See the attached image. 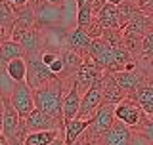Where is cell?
<instances>
[{
  "instance_id": "obj_1",
  "label": "cell",
  "mask_w": 153,
  "mask_h": 145,
  "mask_svg": "<svg viewBox=\"0 0 153 145\" xmlns=\"http://www.w3.org/2000/svg\"><path fill=\"white\" fill-rule=\"evenodd\" d=\"M73 82V80H71ZM67 80H61L59 76L40 84L38 88L33 90L35 95V107L48 113L50 117H54L57 120H63V95L67 86L71 84Z\"/></svg>"
},
{
  "instance_id": "obj_2",
  "label": "cell",
  "mask_w": 153,
  "mask_h": 145,
  "mask_svg": "<svg viewBox=\"0 0 153 145\" xmlns=\"http://www.w3.org/2000/svg\"><path fill=\"white\" fill-rule=\"evenodd\" d=\"M113 122H115V105L102 103L98 107V111L92 115L88 128L84 130V134L80 138H84L86 141L94 145H102V139L109 132V128L113 126Z\"/></svg>"
},
{
  "instance_id": "obj_3",
  "label": "cell",
  "mask_w": 153,
  "mask_h": 145,
  "mask_svg": "<svg viewBox=\"0 0 153 145\" xmlns=\"http://www.w3.org/2000/svg\"><path fill=\"white\" fill-rule=\"evenodd\" d=\"M27 61V78L25 82L29 86H31L33 90L38 88L40 84H44V82L56 78V75L52 72L48 67L42 63L40 59V52H33V54H25L23 55Z\"/></svg>"
},
{
  "instance_id": "obj_4",
  "label": "cell",
  "mask_w": 153,
  "mask_h": 145,
  "mask_svg": "<svg viewBox=\"0 0 153 145\" xmlns=\"http://www.w3.org/2000/svg\"><path fill=\"white\" fill-rule=\"evenodd\" d=\"M146 117L147 115L143 113V109L132 98H128V95L115 105V120H121L123 124H126V126L132 128V130H136L140 126Z\"/></svg>"
},
{
  "instance_id": "obj_5",
  "label": "cell",
  "mask_w": 153,
  "mask_h": 145,
  "mask_svg": "<svg viewBox=\"0 0 153 145\" xmlns=\"http://www.w3.org/2000/svg\"><path fill=\"white\" fill-rule=\"evenodd\" d=\"M10 101H12L13 109L19 113L21 118H27V115L35 109V95H33V88L23 82H16V88H13L12 95H10Z\"/></svg>"
},
{
  "instance_id": "obj_6",
  "label": "cell",
  "mask_w": 153,
  "mask_h": 145,
  "mask_svg": "<svg viewBox=\"0 0 153 145\" xmlns=\"http://www.w3.org/2000/svg\"><path fill=\"white\" fill-rule=\"evenodd\" d=\"M103 72L105 71L96 63L90 55L84 57L82 65L79 67V71H76V75H75V82H76V86H79V92H80V94H84V92L88 90L94 82H98L100 78H102Z\"/></svg>"
},
{
  "instance_id": "obj_7",
  "label": "cell",
  "mask_w": 153,
  "mask_h": 145,
  "mask_svg": "<svg viewBox=\"0 0 153 145\" xmlns=\"http://www.w3.org/2000/svg\"><path fill=\"white\" fill-rule=\"evenodd\" d=\"M102 103H103V94H102V78H100L80 95V107L76 118H92V115L98 111Z\"/></svg>"
},
{
  "instance_id": "obj_8",
  "label": "cell",
  "mask_w": 153,
  "mask_h": 145,
  "mask_svg": "<svg viewBox=\"0 0 153 145\" xmlns=\"http://www.w3.org/2000/svg\"><path fill=\"white\" fill-rule=\"evenodd\" d=\"M111 75H113V78L119 82V86L124 90V94L130 95L132 92H136L138 86H142L143 82H147L149 71L138 65V69H134V71H115Z\"/></svg>"
},
{
  "instance_id": "obj_9",
  "label": "cell",
  "mask_w": 153,
  "mask_h": 145,
  "mask_svg": "<svg viewBox=\"0 0 153 145\" xmlns=\"http://www.w3.org/2000/svg\"><path fill=\"white\" fill-rule=\"evenodd\" d=\"M25 124H27V132H40V130H59L65 126L63 120H57L54 117H50L48 113L40 109H33L31 113L27 115L25 118Z\"/></svg>"
},
{
  "instance_id": "obj_10",
  "label": "cell",
  "mask_w": 153,
  "mask_h": 145,
  "mask_svg": "<svg viewBox=\"0 0 153 145\" xmlns=\"http://www.w3.org/2000/svg\"><path fill=\"white\" fill-rule=\"evenodd\" d=\"M149 29H151L149 16L143 13V12H138L121 31H123V38H136V40H142V38L147 35Z\"/></svg>"
},
{
  "instance_id": "obj_11",
  "label": "cell",
  "mask_w": 153,
  "mask_h": 145,
  "mask_svg": "<svg viewBox=\"0 0 153 145\" xmlns=\"http://www.w3.org/2000/svg\"><path fill=\"white\" fill-rule=\"evenodd\" d=\"M65 46L71 48V50L82 54L84 57H88L90 54V46H92V38L84 33V29L80 27H73L67 31V36H65Z\"/></svg>"
},
{
  "instance_id": "obj_12",
  "label": "cell",
  "mask_w": 153,
  "mask_h": 145,
  "mask_svg": "<svg viewBox=\"0 0 153 145\" xmlns=\"http://www.w3.org/2000/svg\"><path fill=\"white\" fill-rule=\"evenodd\" d=\"M102 145H132V128H128L121 120H115L109 132L103 136Z\"/></svg>"
},
{
  "instance_id": "obj_13",
  "label": "cell",
  "mask_w": 153,
  "mask_h": 145,
  "mask_svg": "<svg viewBox=\"0 0 153 145\" xmlns=\"http://www.w3.org/2000/svg\"><path fill=\"white\" fill-rule=\"evenodd\" d=\"M80 92H79V86L73 78L69 86L65 90V95H63V122H69L73 120L76 115H79V107H80Z\"/></svg>"
},
{
  "instance_id": "obj_14",
  "label": "cell",
  "mask_w": 153,
  "mask_h": 145,
  "mask_svg": "<svg viewBox=\"0 0 153 145\" xmlns=\"http://www.w3.org/2000/svg\"><path fill=\"white\" fill-rule=\"evenodd\" d=\"M21 117L16 109H13L10 98H4V124H2V136L8 138V141H12L17 136L19 124H21Z\"/></svg>"
},
{
  "instance_id": "obj_15",
  "label": "cell",
  "mask_w": 153,
  "mask_h": 145,
  "mask_svg": "<svg viewBox=\"0 0 153 145\" xmlns=\"http://www.w3.org/2000/svg\"><path fill=\"white\" fill-rule=\"evenodd\" d=\"M102 94H103V103H109V105H117L119 101H123L126 98L124 90L119 86V82L113 78L111 72L105 71L103 76H102Z\"/></svg>"
},
{
  "instance_id": "obj_16",
  "label": "cell",
  "mask_w": 153,
  "mask_h": 145,
  "mask_svg": "<svg viewBox=\"0 0 153 145\" xmlns=\"http://www.w3.org/2000/svg\"><path fill=\"white\" fill-rule=\"evenodd\" d=\"M61 59H63V75L59 76L61 80H67V82H71L75 78V75H76V71H79V67L82 65V61H84V55L82 54H79V52H75V50H71V48H63L61 50Z\"/></svg>"
},
{
  "instance_id": "obj_17",
  "label": "cell",
  "mask_w": 153,
  "mask_h": 145,
  "mask_svg": "<svg viewBox=\"0 0 153 145\" xmlns=\"http://www.w3.org/2000/svg\"><path fill=\"white\" fill-rule=\"evenodd\" d=\"M16 42L21 44L25 54H33V52H42L44 50V36H42V33L36 29V25L27 29V31H23L21 35L16 38Z\"/></svg>"
},
{
  "instance_id": "obj_18",
  "label": "cell",
  "mask_w": 153,
  "mask_h": 145,
  "mask_svg": "<svg viewBox=\"0 0 153 145\" xmlns=\"http://www.w3.org/2000/svg\"><path fill=\"white\" fill-rule=\"evenodd\" d=\"M128 98H132L138 105L143 109L146 115H153V86H149L147 82H143L142 86H138L136 92H132Z\"/></svg>"
},
{
  "instance_id": "obj_19",
  "label": "cell",
  "mask_w": 153,
  "mask_h": 145,
  "mask_svg": "<svg viewBox=\"0 0 153 145\" xmlns=\"http://www.w3.org/2000/svg\"><path fill=\"white\" fill-rule=\"evenodd\" d=\"M23 55H25V52H23L19 42L12 40V38L0 42V67H6L8 61L16 59V57H23Z\"/></svg>"
},
{
  "instance_id": "obj_20",
  "label": "cell",
  "mask_w": 153,
  "mask_h": 145,
  "mask_svg": "<svg viewBox=\"0 0 153 145\" xmlns=\"http://www.w3.org/2000/svg\"><path fill=\"white\" fill-rule=\"evenodd\" d=\"M96 19L100 21V25L103 29H121L119 27V16H117V6L115 4L105 2L102 10L96 13Z\"/></svg>"
},
{
  "instance_id": "obj_21",
  "label": "cell",
  "mask_w": 153,
  "mask_h": 145,
  "mask_svg": "<svg viewBox=\"0 0 153 145\" xmlns=\"http://www.w3.org/2000/svg\"><path fill=\"white\" fill-rule=\"evenodd\" d=\"M88 124H90V118H76V117L73 120H69V122H65V128H63L65 143L69 145V143L76 141V139L84 134V130L88 128Z\"/></svg>"
},
{
  "instance_id": "obj_22",
  "label": "cell",
  "mask_w": 153,
  "mask_h": 145,
  "mask_svg": "<svg viewBox=\"0 0 153 145\" xmlns=\"http://www.w3.org/2000/svg\"><path fill=\"white\" fill-rule=\"evenodd\" d=\"M61 130V128H59ZM59 130H40V132H27L23 145H50L57 138Z\"/></svg>"
},
{
  "instance_id": "obj_23",
  "label": "cell",
  "mask_w": 153,
  "mask_h": 145,
  "mask_svg": "<svg viewBox=\"0 0 153 145\" xmlns=\"http://www.w3.org/2000/svg\"><path fill=\"white\" fill-rule=\"evenodd\" d=\"M140 12L136 0H123L121 4H117V16H119V27H124L130 19Z\"/></svg>"
},
{
  "instance_id": "obj_24",
  "label": "cell",
  "mask_w": 153,
  "mask_h": 145,
  "mask_svg": "<svg viewBox=\"0 0 153 145\" xmlns=\"http://www.w3.org/2000/svg\"><path fill=\"white\" fill-rule=\"evenodd\" d=\"M6 72L16 82H23L27 78V61H25V57H16V59L8 61Z\"/></svg>"
},
{
  "instance_id": "obj_25",
  "label": "cell",
  "mask_w": 153,
  "mask_h": 145,
  "mask_svg": "<svg viewBox=\"0 0 153 145\" xmlns=\"http://www.w3.org/2000/svg\"><path fill=\"white\" fill-rule=\"evenodd\" d=\"M94 17L96 16H94V10H92L90 0L84 2V4H80V6L76 8V27H86Z\"/></svg>"
},
{
  "instance_id": "obj_26",
  "label": "cell",
  "mask_w": 153,
  "mask_h": 145,
  "mask_svg": "<svg viewBox=\"0 0 153 145\" xmlns=\"http://www.w3.org/2000/svg\"><path fill=\"white\" fill-rule=\"evenodd\" d=\"M132 132H136L138 136H142L149 145H153V115H147V117L143 118V122L136 130H132Z\"/></svg>"
},
{
  "instance_id": "obj_27",
  "label": "cell",
  "mask_w": 153,
  "mask_h": 145,
  "mask_svg": "<svg viewBox=\"0 0 153 145\" xmlns=\"http://www.w3.org/2000/svg\"><path fill=\"white\" fill-rule=\"evenodd\" d=\"M80 29H84V33H86L90 38H92V40H94V38H100V36H102V33H103V27L100 25V21H98L96 17H94L86 27H80Z\"/></svg>"
},
{
  "instance_id": "obj_28",
  "label": "cell",
  "mask_w": 153,
  "mask_h": 145,
  "mask_svg": "<svg viewBox=\"0 0 153 145\" xmlns=\"http://www.w3.org/2000/svg\"><path fill=\"white\" fill-rule=\"evenodd\" d=\"M48 69L54 72L56 76H61V75H63V69H65V67H63V59H61V55H57L56 59L48 65Z\"/></svg>"
},
{
  "instance_id": "obj_29",
  "label": "cell",
  "mask_w": 153,
  "mask_h": 145,
  "mask_svg": "<svg viewBox=\"0 0 153 145\" xmlns=\"http://www.w3.org/2000/svg\"><path fill=\"white\" fill-rule=\"evenodd\" d=\"M57 55H59V54H57V52H54V50H46V48H44V50L40 52V59H42V63H44L46 67L50 65V63H52V61L56 59Z\"/></svg>"
},
{
  "instance_id": "obj_30",
  "label": "cell",
  "mask_w": 153,
  "mask_h": 145,
  "mask_svg": "<svg viewBox=\"0 0 153 145\" xmlns=\"http://www.w3.org/2000/svg\"><path fill=\"white\" fill-rule=\"evenodd\" d=\"M138 8H140V12L151 16L153 13V0H138Z\"/></svg>"
},
{
  "instance_id": "obj_31",
  "label": "cell",
  "mask_w": 153,
  "mask_h": 145,
  "mask_svg": "<svg viewBox=\"0 0 153 145\" xmlns=\"http://www.w3.org/2000/svg\"><path fill=\"white\" fill-rule=\"evenodd\" d=\"M8 4L16 10V8H21V6H25V4H29V0H8Z\"/></svg>"
},
{
  "instance_id": "obj_32",
  "label": "cell",
  "mask_w": 153,
  "mask_h": 145,
  "mask_svg": "<svg viewBox=\"0 0 153 145\" xmlns=\"http://www.w3.org/2000/svg\"><path fill=\"white\" fill-rule=\"evenodd\" d=\"M2 124H4V98L0 95V134H2Z\"/></svg>"
},
{
  "instance_id": "obj_33",
  "label": "cell",
  "mask_w": 153,
  "mask_h": 145,
  "mask_svg": "<svg viewBox=\"0 0 153 145\" xmlns=\"http://www.w3.org/2000/svg\"><path fill=\"white\" fill-rule=\"evenodd\" d=\"M46 4H52V6H61L63 8L65 6V0H44Z\"/></svg>"
},
{
  "instance_id": "obj_34",
  "label": "cell",
  "mask_w": 153,
  "mask_h": 145,
  "mask_svg": "<svg viewBox=\"0 0 153 145\" xmlns=\"http://www.w3.org/2000/svg\"><path fill=\"white\" fill-rule=\"evenodd\" d=\"M69 145H94V143L86 141L84 138H79V139H76V141H73V143H69Z\"/></svg>"
},
{
  "instance_id": "obj_35",
  "label": "cell",
  "mask_w": 153,
  "mask_h": 145,
  "mask_svg": "<svg viewBox=\"0 0 153 145\" xmlns=\"http://www.w3.org/2000/svg\"><path fill=\"white\" fill-rule=\"evenodd\" d=\"M0 145H10L8 138H6V136H2V134H0Z\"/></svg>"
},
{
  "instance_id": "obj_36",
  "label": "cell",
  "mask_w": 153,
  "mask_h": 145,
  "mask_svg": "<svg viewBox=\"0 0 153 145\" xmlns=\"http://www.w3.org/2000/svg\"><path fill=\"white\" fill-rule=\"evenodd\" d=\"M147 84H149V86H153V71L149 72V75H147Z\"/></svg>"
},
{
  "instance_id": "obj_37",
  "label": "cell",
  "mask_w": 153,
  "mask_h": 145,
  "mask_svg": "<svg viewBox=\"0 0 153 145\" xmlns=\"http://www.w3.org/2000/svg\"><path fill=\"white\" fill-rule=\"evenodd\" d=\"M107 2H109V4H115V6H117V4H121L123 0H107Z\"/></svg>"
},
{
  "instance_id": "obj_38",
  "label": "cell",
  "mask_w": 153,
  "mask_h": 145,
  "mask_svg": "<svg viewBox=\"0 0 153 145\" xmlns=\"http://www.w3.org/2000/svg\"><path fill=\"white\" fill-rule=\"evenodd\" d=\"M10 145H23V141H17L16 139V141H10Z\"/></svg>"
},
{
  "instance_id": "obj_39",
  "label": "cell",
  "mask_w": 153,
  "mask_h": 145,
  "mask_svg": "<svg viewBox=\"0 0 153 145\" xmlns=\"http://www.w3.org/2000/svg\"><path fill=\"white\" fill-rule=\"evenodd\" d=\"M76 2V6H80V4H84V2H88V0H75Z\"/></svg>"
},
{
  "instance_id": "obj_40",
  "label": "cell",
  "mask_w": 153,
  "mask_h": 145,
  "mask_svg": "<svg viewBox=\"0 0 153 145\" xmlns=\"http://www.w3.org/2000/svg\"><path fill=\"white\" fill-rule=\"evenodd\" d=\"M149 25H151V29H153V13L149 16Z\"/></svg>"
},
{
  "instance_id": "obj_41",
  "label": "cell",
  "mask_w": 153,
  "mask_h": 145,
  "mask_svg": "<svg viewBox=\"0 0 153 145\" xmlns=\"http://www.w3.org/2000/svg\"><path fill=\"white\" fill-rule=\"evenodd\" d=\"M136 2H138V0H136Z\"/></svg>"
}]
</instances>
